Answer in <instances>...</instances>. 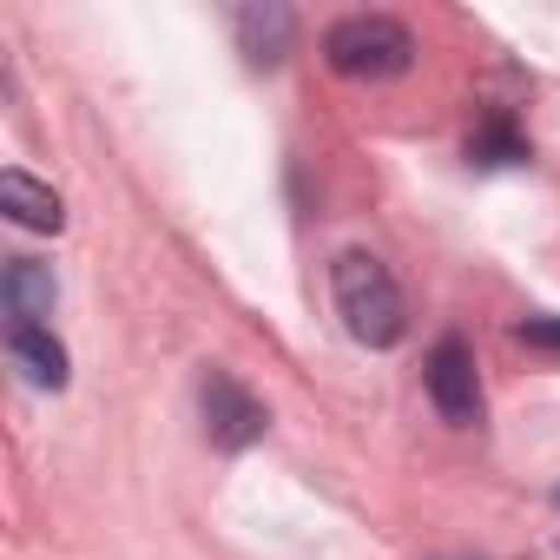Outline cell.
<instances>
[{
    "label": "cell",
    "instance_id": "6da1fadb",
    "mask_svg": "<svg viewBox=\"0 0 560 560\" xmlns=\"http://www.w3.org/2000/svg\"><path fill=\"white\" fill-rule=\"evenodd\" d=\"M330 298H337V317H343V330H350L357 343H370V350L402 343L409 317H402V291H396V277H389L383 257L343 250V257L330 264Z\"/></svg>",
    "mask_w": 560,
    "mask_h": 560
},
{
    "label": "cell",
    "instance_id": "7a4b0ae2",
    "mask_svg": "<svg viewBox=\"0 0 560 560\" xmlns=\"http://www.w3.org/2000/svg\"><path fill=\"white\" fill-rule=\"evenodd\" d=\"M324 60L343 73V80H396L409 60H416V40L402 21L389 14H350L324 34Z\"/></svg>",
    "mask_w": 560,
    "mask_h": 560
},
{
    "label": "cell",
    "instance_id": "3957f363",
    "mask_svg": "<svg viewBox=\"0 0 560 560\" xmlns=\"http://www.w3.org/2000/svg\"><path fill=\"white\" fill-rule=\"evenodd\" d=\"M422 383H429V402H435V416H442V422H455V429L481 422V376H475L468 343H455V337H448V343H435V350H429Z\"/></svg>",
    "mask_w": 560,
    "mask_h": 560
},
{
    "label": "cell",
    "instance_id": "277c9868",
    "mask_svg": "<svg viewBox=\"0 0 560 560\" xmlns=\"http://www.w3.org/2000/svg\"><path fill=\"white\" fill-rule=\"evenodd\" d=\"M198 396H205V435H211L218 448H250V442L264 435V422H270L264 402H257L237 376H224V370H211Z\"/></svg>",
    "mask_w": 560,
    "mask_h": 560
},
{
    "label": "cell",
    "instance_id": "5b68a950",
    "mask_svg": "<svg viewBox=\"0 0 560 560\" xmlns=\"http://www.w3.org/2000/svg\"><path fill=\"white\" fill-rule=\"evenodd\" d=\"M8 317H14V330H47V317H54V270L47 264H34V257H14L8 264Z\"/></svg>",
    "mask_w": 560,
    "mask_h": 560
},
{
    "label": "cell",
    "instance_id": "8992f818",
    "mask_svg": "<svg viewBox=\"0 0 560 560\" xmlns=\"http://www.w3.org/2000/svg\"><path fill=\"white\" fill-rule=\"evenodd\" d=\"M0 211H8L14 224H27V231H60L67 224L60 191L40 185V178H27V172H0Z\"/></svg>",
    "mask_w": 560,
    "mask_h": 560
},
{
    "label": "cell",
    "instance_id": "52a82bcc",
    "mask_svg": "<svg viewBox=\"0 0 560 560\" xmlns=\"http://www.w3.org/2000/svg\"><path fill=\"white\" fill-rule=\"evenodd\" d=\"M8 357L21 363V376L34 389H60L67 383V350L54 343V330H8Z\"/></svg>",
    "mask_w": 560,
    "mask_h": 560
},
{
    "label": "cell",
    "instance_id": "ba28073f",
    "mask_svg": "<svg viewBox=\"0 0 560 560\" xmlns=\"http://www.w3.org/2000/svg\"><path fill=\"white\" fill-rule=\"evenodd\" d=\"M291 8H244L237 14V40H244V54L257 60V67H277L284 60V47H291Z\"/></svg>",
    "mask_w": 560,
    "mask_h": 560
},
{
    "label": "cell",
    "instance_id": "9c48e42d",
    "mask_svg": "<svg viewBox=\"0 0 560 560\" xmlns=\"http://www.w3.org/2000/svg\"><path fill=\"white\" fill-rule=\"evenodd\" d=\"M468 159H481V165H514V159H527V152H521V139H514L508 126H488L481 139H468Z\"/></svg>",
    "mask_w": 560,
    "mask_h": 560
},
{
    "label": "cell",
    "instance_id": "30bf717a",
    "mask_svg": "<svg viewBox=\"0 0 560 560\" xmlns=\"http://www.w3.org/2000/svg\"><path fill=\"white\" fill-rule=\"evenodd\" d=\"M521 343H527V350H560V324H553V317H527V324H521Z\"/></svg>",
    "mask_w": 560,
    "mask_h": 560
}]
</instances>
